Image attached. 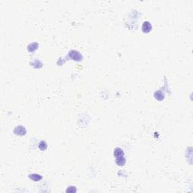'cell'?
Wrapping results in <instances>:
<instances>
[{
    "mask_svg": "<svg viewBox=\"0 0 193 193\" xmlns=\"http://www.w3.org/2000/svg\"><path fill=\"white\" fill-rule=\"evenodd\" d=\"M114 155L116 158V161L118 165L122 166L125 164V158L124 157V152L122 149H121L120 148H116L114 152Z\"/></svg>",
    "mask_w": 193,
    "mask_h": 193,
    "instance_id": "1",
    "label": "cell"
},
{
    "mask_svg": "<svg viewBox=\"0 0 193 193\" xmlns=\"http://www.w3.org/2000/svg\"><path fill=\"white\" fill-rule=\"evenodd\" d=\"M70 56L71 57L72 59L75 60L76 61H81L82 59L81 55L80 54V53L76 51H73L70 53Z\"/></svg>",
    "mask_w": 193,
    "mask_h": 193,
    "instance_id": "2",
    "label": "cell"
},
{
    "mask_svg": "<svg viewBox=\"0 0 193 193\" xmlns=\"http://www.w3.org/2000/svg\"><path fill=\"white\" fill-rule=\"evenodd\" d=\"M151 30H152V25H151V24H150L149 22H148V21H146V22H144L143 24L142 30H143V33H149L150 31H151Z\"/></svg>",
    "mask_w": 193,
    "mask_h": 193,
    "instance_id": "3",
    "label": "cell"
},
{
    "mask_svg": "<svg viewBox=\"0 0 193 193\" xmlns=\"http://www.w3.org/2000/svg\"><path fill=\"white\" fill-rule=\"evenodd\" d=\"M15 130H17V132H19L17 134L19 135H24L26 134V131L22 126H18V127H16Z\"/></svg>",
    "mask_w": 193,
    "mask_h": 193,
    "instance_id": "4",
    "label": "cell"
},
{
    "mask_svg": "<svg viewBox=\"0 0 193 193\" xmlns=\"http://www.w3.org/2000/svg\"><path fill=\"white\" fill-rule=\"evenodd\" d=\"M30 178H31L33 180H34V181H39V180H40L42 177H41V176H39V174H31L30 176Z\"/></svg>",
    "mask_w": 193,
    "mask_h": 193,
    "instance_id": "5",
    "label": "cell"
},
{
    "mask_svg": "<svg viewBox=\"0 0 193 193\" xmlns=\"http://www.w3.org/2000/svg\"><path fill=\"white\" fill-rule=\"evenodd\" d=\"M70 191H71V192H76V189H74V190H73V189H72L70 187V188L67 190V192H70Z\"/></svg>",
    "mask_w": 193,
    "mask_h": 193,
    "instance_id": "6",
    "label": "cell"
}]
</instances>
